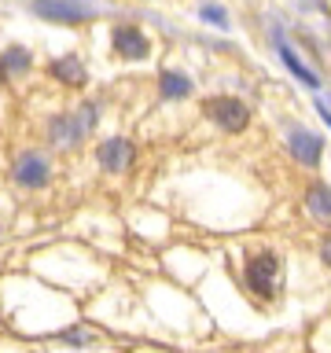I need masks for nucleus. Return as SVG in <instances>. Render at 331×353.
Masks as SVG:
<instances>
[{
    "mask_svg": "<svg viewBox=\"0 0 331 353\" xmlns=\"http://www.w3.org/2000/svg\"><path fill=\"white\" fill-rule=\"evenodd\" d=\"M11 184L22 188V192H41V188H48L52 181V159H48V151H41V148H26V151H19L15 159H11Z\"/></svg>",
    "mask_w": 331,
    "mask_h": 353,
    "instance_id": "obj_1",
    "label": "nucleus"
},
{
    "mask_svg": "<svg viewBox=\"0 0 331 353\" xmlns=\"http://www.w3.org/2000/svg\"><path fill=\"white\" fill-rule=\"evenodd\" d=\"M247 283L258 298H272L276 294V280H280V258L272 250H254L247 254Z\"/></svg>",
    "mask_w": 331,
    "mask_h": 353,
    "instance_id": "obj_2",
    "label": "nucleus"
},
{
    "mask_svg": "<svg viewBox=\"0 0 331 353\" xmlns=\"http://www.w3.org/2000/svg\"><path fill=\"white\" fill-rule=\"evenodd\" d=\"M203 110H206V118L225 132H243L250 125V107L243 103L239 96H214V99H206Z\"/></svg>",
    "mask_w": 331,
    "mask_h": 353,
    "instance_id": "obj_3",
    "label": "nucleus"
},
{
    "mask_svg": "<svg viewBox=\"0 0 331 353\" xmlns=\"http://www.w3.org/2000/svg\"><path fill=\"white\" fill-rule=\"evenodd\" d=\"M110 52L126 63H140L151 55V37L137 26V22H118V26L110 30Z\"/></svg>",
    "mask_w": 331,
    "mask_h": 353,
    "instance_id": "obj_4",
    "label": "nucleus"
},
{
    "mask_svg": "<svg viewBox=\"0 0 331 353\" xmlns=\"http://www.w3.org/2000/svg\"><path fill=\"white\" fill-rule=\"evenodd\" d=\"M33 74V52L26 48V44H19V41H11L0 48V81L4 85H15L22 81V77H30Z\"/></svg>",
    "mask_w": 331,
    "mask_h": 353,
    "instance_id": "obj_5",
    "label": "nucleus"
},
{
    "mask_svg": "<svg viewBox=\"0 0 331 353\" xmlns=\"http://www.w3.org/2000/svg\"><path fill=\"white\" fill-rule=\"evenodd\" d=\"M132 154H137V148H132V140L126 137H110V140H99L96 148V162L103 173H126L132 165Z\"/></svg>",
    "mask_w": 331,
    "mask_h": 353,
    "instance_id": "obj_6",
    "label": "nucleus"
},
{
    "mask_svg": "<svg viewBox=\"0 0 331 353\" xmlns=\"http://www.w3.org/2000/svg\"><path fill=\"white\" fill-rule=\"evenodd\" d=\"M287 151L298 165H317L320 154H324V140L317 132H309L305 125H291L287 129Z\"/></svg>",
    "mask_w": 331,
    "mask_h": 353,
    "instance_id": "obj_7",
    "label": "nucleus"
},
{
    "mask_svg": "<svg viewBox=\"0 0 331 353\" xmlns=\"http://www.w3.org/2000/svg\"><path fill=\"white\" fill-rule=\"evenodd\" d=\"M48 77H55V81L66 85V88H85L88 85V66L77 52H66V55L48 59Z\"/></svg>",
    "mask_w": 331,
    "mask_h": 353,
    "instance_id": "obj_8",
    "label": "nucleus"
},
{
    "mask_svg": "<svg viewBox=\"0 0 331 353\" xmlns=\"http://www.w3.org/2000/svg\"><path fill=\"white\" fill-rule=\"evenodd\" d=\"M30 11L37 19H48V22H85V19H92L96 11L88 8V4H66V0H55V4H30Z\"/></svg>",
    "mask_w": 331,
    "mask_h": 353,
    "instance_id": "obj_9",
    "label": "nucleus"
},
{
    "mask_svg": "<svg viewBox=\"0 0 331 353\" xmlns=\"http://www.w3.org/2000/svg\"><path fill=\"white\" fill-rule=\"evenodd\" d=\"M96 121H99V110H96L92 99H81V103H77V107L70 110V143H74V148L92 137Z\"/></svg>",
    "mask_w": 331,
    "mask_h": 353,
    "instance_id": "obj_10",
    "label": "nucleus"
},
{
    "mask_svg": "<svg viewBox=\"0 0 331 353\" xmlns=\"http://www.w3.org/2000/svg\"><path fill=\"white\" fill-rule=\"evenodd\" d=\"M305 214L317 221V225H331V188L328 184H309L305 188Z\"/></svg>",
    "mask_w": 331,
    "mask_h": 353,
    "instance_id": "obj_11",
    "label": "nucleus"
},
{
    "mask_svg": "<svg viewBox=\"0 0 331 353\" xmlns=\"http://www.w3.org/2000/svg\"><path fill=\"white\" fill-rule=\"evenodd\" d=\"M159 96H162V99H173V103H181V99L192 96V77L181 74V70H162V74H159Z\"/></svg>",
    "mask_w": 331,
    "mask_h": 353,
    "instance_id": "obj_12",
    "label": "nucleus"
},
{
    "mask_svg": "<svg viewBox=\"0 0 331 353\" xmlns=\"http://www.w3.org/2000/svg\"><path fill=\"white\" fill-rule=\"evenodd\" d=\"M44 140L52 148H74L70 143V110H59V114H52L44 121Z\"/></svg>",
    "mask_w": 331,
    "mask_h": 353,
    "instance_id": "obj_13",
    "label": "nucleus"
},
{
    "mask_svg": "<svg viewBox=\"0 0 331 353\" xmlns=\"http://www.w3.org/2000/svg\"><path fill=\"white\" fill-rule=\"evenodd\" d=\"M276 52H280V59L287 63V70H291V74H294L302 85H309V88H320V77H317L313 70H309V66H305L302 59H298V55H294L291 48H287V44H283L280 37H276Z\"/></svg>",
    "mask_w": 331,
    "mask_h": 353,
    "instance_id": "obj_14",
    "label": "nucleus"
},
{
    "mask_svg": "<svg viewBox=\"0 0 331 353\" xmlns=\"http://www.w3.org/2000/svg\"><path fill=\"white\" fill-rule=\"evenodd\" d=\"M199 19L214 22V26H221V30H228V11H221V4H203V8H199Z\"/></svg>",
    "mask_w": 331,
    "mask_h": 353,
    "instance_id": "obj_15",
    "label": "nucleus"
},
{
    "mask_svg": "<svg viewBox=\"0 0 331 353\" xmlns=\"http://www.w3.org/2000/svg\"><path fill=\"white\" fill-rule=\"evenodd\" d=\"M63 342H70V346H92L96 335H88L85 327H70V335H63Z\"/></svg>",
    "mask_w": 331,
    "mask_h": 353,
    "instance_id": "obj_16",
    "label": "nucleus"
},
{
    "mask_svg": "<svg viewBox=\"0 0 331 353\" xmlns=\"http://www.w3.org/2000/svg\"><path fill=\"white\" fill-rule=\"evenodd\" d=\"M320 261H324L328 269H331V236H328L324 243H320Z\"/></svg>",
    "mask_w": 331,
    "mask_h": 353,
    "instance_id": "obj_17",
    "label": "nucleus"
}]
</instances>
